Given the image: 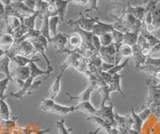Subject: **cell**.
Listing matches in <instances>:
<instances>
[{"mask_svg": "<svg viewBox=\"0 0 160 134\" xmlns=\"http://www.w3.org/2000/svg\"><path fill=\"white\" fill-rule=\"evenodd\" d=\"M11 60V63L14 64L16 67H23V66H28L31 62H36L39 60V57H33V58H30V57H26V56H23V55H20V54H13V55H9L8 56Z\"/></svg>", "mask_w": 160, "mask_h": 134, "instance_id": "9c48e42d", "label": "cell"}, {"mask_svg": "<svg viewBox=\"0 0 160 134\" xmlns=\"http://www.w3.org/2000/svg\"><path fill=\"white\" fill-rule=\"evenodd\" d=\"M63 53H67L68 55L66 58L64 59V61L62 62L61 66H60V70H61L62 72H64L66 69H68L70 67L74 68L75 70H76L78 65H79V63L81 62V60L83 59L81 54H80L79 52H76V51H70L67 48L65 49Z\"/></svg>", "mask_w": 160, "mask_h": 134, "instance_id": "5b68a950", "label": "cell"}, {"mask_svg": "<svg viewBox=\"0 0 160 134\" xmlns=\"http://www.w3.org/2000/svg\"><path fill=\"white\" fill-rule=\"evenodd\" d=\"M147 86H148V97H147L146 102L144 104V106H148L151 103L160 99V89L150 82H147Z\"/></svg>", "mask_w": 160, "mask_h": 134, "instance_id": "7402d4cb", "label": "cell"}, {"mask_svg": "<svg viewBox=\"0 0 160 134\" xmlns=\"http://www.w3.org/2000/svg\"><path fill=\"white\" fill-rule=\"evenodd\" d=\"M70 2L77 4V5H80V6H86L88 3V0H70Z\"/></svg>", "mask_w": 160, "mask_h": 134, "instance_id": "bcb514c9", "label": "cell"}, {"mask_svg": "<svg viewBox=\"0 0 160 134\" xmlns=\"http://www.w3.org/2000/svg\"><path fill=\"white\" fill-rule=\"evenodd\" d=\"M19 1H22L25 5H26L29 9H31V10H33V11L36 10L38 0H19Z\"/></svg>", "mask_w": 160, "mask_h": 134, "instance_id": "b9f144b4", "label": "cell"}, {"mask_svg": "<svg viewBox=\"0 0 160 134\" xmlns=\"http://www.w3.org/2000/svg\"><path fill=\"white\" fill-rule=\"evenodd\" d=\"M120 134H129L128 130H125V131H120Z\"/></svg>", "mask_w": 160, "mask_h": 134, "instance_id": "db71d44e", "label": "cell"}, {"mask_svg": "<svg viewBox=\"0 0 160 134\" xmlns=\"http://www.w3.org/2000/svg\"><path fill=\"white\" fill-rule=\"evenodd\" d=\"M145 28H146V30L150 33H153L154 31L158 30L160 28V4L159 3L156 5V7L154 8V10L152 12V24Z\"/></svg>", "mask_w": 160, "mask_h": 134, "instance_id": "cb8c5ba5", "label": "cell"}, {"mask_svg": "<svg viewBox=\"0 0 160 134\" xmlns=\"http://www.w3.org/2000/svg\"><path fill=\"white\" fill-rule=\"evenodd\" d=\"M67 45H68V48H67L68 50L79 52V50L81 49L83 45V40H82L81 35H80L77 31H74L72 34H70L68 37Z\"/></svg>", "mask_w": 160, "mask_h": 134, "instance_id": "30bf717a", "label": "cell"}, {"mask_svg": "<svg viewBox=\"0 0 160 134\" xmlns=\"http://www.w3.org/2000/svg\"><path fill=\"white\" fill-rule=\"evenodd\" d=\"M138 33H135L133 31H127L124 33V37H123V43L127 44L129 46H134L136 45L137 40H138Z\"/></svg>", "mask_w": 160, "mask_h": 134, "instance_id": "4dcf8cb0", "label": "cell"}, {"mask_svg": "<svg viewBox=\"0 0 160 134\" xmlns=\"http://www.w3.org/2000/svg\"><path fill=\"white\" fill-rule=\"evenodd\" d=\"M116 46V61H115V65L116 64H119V61L121 60L123 58H130L132 57V47L127 45L125 43H121V44H118V45H115Z\"/></svg>", "mask_w": 160, "mask_h": 134, "instance_id": "7c38bea8", "label": "cell"}, {"mask_svg": "<svg viewBox=\"0 0 160 134\" xmlns=\"http://www.w3.org/2000/svg\"><path fill=\"white\" fill-rule=\"evenodd\" d=\"M5 55H6V52H5L2 48H0V59H1V58H2L3 56H5Z\"/></svg>", "mask_w": 160, "mask_h": 134, "instance_id": "f5cc1de1", "label": "cell"}, {"mask_svg": "<svg viewBox=\"0 0 160 134\" xmlns=\"http://www.w3.org/2000/svg\"><path fill=\"white\" fill-rule=\"evenodd\" d=\"M140 35L143 36L145 38V40L147 41V43L150 45V47L153 48L155 45H157V44L160 42V39H158L157 37H155L152 33H150L146 30V28L143 26V22H142V28H141V31H140Z\"/></svg>", "mask_w": 160, "mask_h": 134, "instance_id": "83f0119b", "label": "cell"}, {"mask_svg": "<svg viewBox=\"0 0 160 134\" xmlns=\"http://www.w3.org/2000/svg\"><path fill=\"white\" fill-rule=\"evenodd\" d=\"M115 16V15H114ZM114 28L123 33L127 31H133L135 33H140L142 28V21L137 20L129 12L124 9L117 16H115V22L113 23Z\"/></svg>", "mask_w": 160, "mask_h": 134, "instance_id": "6da1fadb", "label": "cell"}, {"mask_svg": "<svg viewBox=\"0 0 160 134\" xmlns=\"http://www.w3.org/2000/svg\"><path fill=\"white\" fill-rule=\"evenodd\" d=\"M128 61H129V58H126L124 61H122L121 63H119V64H116V65H114L110 70H108L107 72L110 74V75H114V74H117L119 73V71H121L123 70V68H125L127 66V64H128Z\"/></svg>", "mask_w": 160, "mask_h": 134, "instance_id": "e575fe53", "label": "cell"}, {"mask_svg": "<svg viewBox=\"0 0 160 134\" xmlns=\"http://www.w3.org/2000/svg\"><path fill=\"white\" fill-rule=\"evenodd\" d=\"M94 90L95 89L92 86L88 85V87L81 93H79L78 95H71V94H69V93H66L65 95L68 96L69 99H71V100H76L78 103H80L84 101H90V98H91V95Z\"/></svg>", "mask_w": 160, "mask_h": 134, "instance_id": "d6986e66", "label": "cell"}, {"mask_svg": "<svg viewBox=\"0 0 160 134\" xmlns=\"http://www.w3.org/2000/svg\"><path fill=\"white\" fill-rule=\"evenodd\" d=\"M6 97L0 99V116L4 121L10 120L11 119V113H10V108L6 102Z\"/></svg>", "mask_w": 160, "mask_h": 134, "instance_id": "f546056e", "label": "cell"}, {"mask_svg": "<svg viewBox=\"0 0 160 134\" xmlns=\"http://www.w3.org/2000/svg\"><path fill=\"white\" fill-rule=\"evenodd\" d=\"M151 76L153 77L152 81L154 82V85H155V84H157V83H159V82H160V67H159V68L157 69V70L152 74Z\"/></svg>", "mask_w": 160, "mask_h": 134, "instance_id": "f6af8a7d", "label": "cell"}, {"mask_svg": "<svg viewBox=\"0 0 160 134\" xmlns=\"http://www.w3.org/2000/svg\"><path fill=\"white\" fill-rule=\"evenodd\" d=\"M15 44V38L12 34L8 32H0V48L5 52H8L12 49Z\"/></svg>", "mask_w": 160, "mask_h": 134, "instance_id": "4fadbf2b", "label": "cell"}, {"mask_svg": "<svg viewBox=\"0 0 160 134\" xmlns=\"http://www.w3.org/2000/svg\"><path fill=\"white\" fill-rule=\"evenodd\" d=\"M160 52V42L157 44V45H155L152 50H151V54H155V53H159Z\"/></svg>", "mask_w": 160, "mask_h": 134, "instance_id": "f907efd6", "label": "cell"}, {"mask_svg": "<svg viewBox=\"0 0 160 134\" xmlns=\"http://www.w3.org/2000/svg\"><path fill=\"white\" fill-rule=\"evenodd\" d=\"M40 110L43 113H53L60 116H66L68 114L75 112L74 106H64L56 103L50 98L43 99L40 103Z\"/></svg>", "mask_w": 160, "mask_h": 134, "instance_id": "7a4b0ae2", "label": "cell"}, {"mask_svg": "<svg viewBox=\"0 0 160 134\" xmlns=\"http://www.w3.org/2000/svg\"><path fill=\"white\" fill-rule=\"evenodd\" d=\"M10 63H11V60H10V58L7 55L3 56L0 59V73H3L5 77L10 78L12 81L11 71H10Z\"/></svg>", "mask_w": 160, "mask_h": 134, "instance_id": "4316f807", "label": "cell"}, {"mask_svg": "<svg viewBox=\"0 0 160 134\" xmlns=\"http://www.w3.org/2000/svg\"><path fill=\"white\" fill-rule=\"evenodd\" d=\"M74 107H75V111L84 113L88 116L96 115L98 111V109L95 108L90 101H84V102L77 103V105H75Z\"/></svg>", "mask_w": 160, "mask_h": 134, "instance_id": "ac0fdd59", "label": "cell"}, {"mask_svg": "<svg viewBox=\"0 0 160 134\" xmlns=\"http://www.w3.org/2000/svg\"><path fill=\"white\" fill-rule=\"evenodd\" d=\"M116 46L114 44H111L109 46H101L98 51L99 56L103 62L113 64V65H115V61H116Z\"/></svg>", "mask_w": 160, "mask_h": 134, "instance_id": "52a82bcc", "label": "cell"}, {"mask_svg": "<svg viewBox=\"0 0 160 134\" xmlns=\"http://www.w3.org/2000/svg\"><path fill=\"white\" fill-rule=\"evenodd\" d=\"M61 22L60 21V18L58 16H52L49 17V31H50V35L55 36L58 33V24Z\"/></svg>", "mask_w": 160, "mask_h": 134, "instance_id": "1f68e13d", "label": "cell"}, {"mask_svg": "<svg viewBox=\"0 0 160 134\" xmlns=\"http://www.w3.org/2000/svg\"><path fill=\"white\" fill-rule=\"evenodd\" d=\"M10 81H11V79L8 78V77L0 79V99L6 97V95H5V92H6V90H7Z\"/></svg>", "mask_w": 160, "mask_h": 134, "instance_id": "d590c367", "label": "cell"}, {"mask_svg": "<svg viewBox=\"0 0 160 134\" xmlns=\"http://www.w3.org/2000/svg\"><path fill=\"white\" fill-rule=\"evenodd\" d=\"M62 71H60L59 74L55 78V80L53 81L52 85L49 88V98L52 99V100H55V98L58 96V94L60 93V90H61V81H62V76H63Z\"/></svg>", "mask_w": 160, "mask_h": 134, "instance_id": "ffe728a7", "label": "cell"}, {"mask_svg": "<svg viewBox=\"0 0 160 134\" xmlns=\"http://www.w3.org/2000/svg\"><path fill=\"white\" fill-rule=\"evenodd\" d=\"M92 45L93 47L95 48V50L96 51H99L100 48H101V43H100V40H99V37L94 35L93 36V39H92Z\"/></svg>", "mask_w": 160, "mask_h": 134, "instance_id": "ee69618b", "label": "cell"}, {"mask_svg": "<svg viewBox=\"0 0 160 134\" xmlns=\"http://www.w3.org/2000/svg\"><path fill=\"white\" fill-rule=\"evenodd\" d=\"M25 132H26V126H20L16 124L9 134H25Z\"/></svg>", "mask_w": 160, "mask_h": 134, "instance_id": "7bdbcfd3", "label": "cell"}, {"mask_svg": "<svg viewBox=\"0 0 160 134\" xmlns=\"http://www.w3.org/2000/svg\"><path fill=\"white\" fill-rule=\"evenodd\" d=\"M130 116H131V118H132V123H133L132 129L140 132V131H141V129H142L144 121L142 120L141 118H140V116L138 115V113L135 112V109L133 107H130Z\"/></svg>", "mask_w": 160, "mask_h": 134, "instance_id": "f1b7e54d", "label": "cell"}, {"mask_svg": "<svg viewBox=\"0 0 160 134\" xmlns=\"http://www.w3.org/2000/svg\"><path fill=\"white\" fill-rule=\"evenodd\" d=\"M97 20H98V18L88 17V16H86V14H83L81 12L80 13V17L78 19H76V20H68L66 23L70 26L79 27V28H81L82 30L91 32Z\"/></svg>", "mask_w": 160, "mask_h": 134, "instance_id": "277c9868", "label": "cell"}, {"mask_svg": "<svg viewBox=\"0 0 160 134\" xmlns=\"http://www.w3.org/2000/svg\"><path fill=\"white\" fill-rule=\"evenodd\" d=\"M155 86H156L157 88H159V89H160V82H159V83H157V84H155Z\"/></svg>", "mask_w": 160, "mask_h": 134, "instance_id": "11a10c76", "label": "cell"}, {"mask_svg": "<svg viewBox=\"0 0 160 134\" xmlns=\"http://www.w3.org/2000/svg\"><path fill=\"white\" fill-rule=\"evenodd\" d=\"M112 36H113V44L114 45H118V44L123 43V37H124V33L117 30V29H114L111 32Z\"/></svg>", "mask_w": 160, "mask_h": 134, "instance_id": "74e56055", "label": "cell"}, {"mask_svg": "<svg viewBox=\"0 0 160 134\" xmlns=\"http://www.w3.org/2000/svg\"><path fill=\"white\" fill-rule=\"evenodd\" d=\"M126 11L129 12L135 19L140 21H143V19L145 17V13H146V7L145 5L142 6H132L130 3H127L126 6H125Z\"/></svg>", "mask_w": 160, "mask_h": 134, "instance_id": "e0dca14e", "label": "cell"}, {"mask_svg": "<svg viewBox=\"0 0 160 134\" xmlns=\"http://www.w3.org/2000/svg\"><path fill=\"white\" fill-rule=\"evenodd\" d=\"M5 18V6L0 2V19Z\"/></svg>", "mask_w": 160, "mask_h": 134, "instance_id": "c3c4849f", "label": "cell"}, {"mask_svg": "<svg viewBox=\"0 0 160 134\" xmlns=\"http://www.w3.org/2000/svg\"><path fill=\"white\" fill-rule=\"evenodd\" d=\"M29 67H30V76L32 78L36 79L37 77H40V76H48L50 75L51 73H53L52 70H49V69H46V70H42L41 68H39L36 63L35 62H31L29 64Z\"/></svg>", "mask_w": 160, "mask_h": 134, "instance_id": "d4e9b609", "label": "cell"}, {"mask_svg": "<svg viewBox=\"0 0 160 134\" xmlns=\"http://www.w3.org/2000/svg\"><path fill=\"white\" fill-rule=\"evenodd\" d=\"M114 108H113V104L111 102H109L108 105H103L98 109L97 114L99 117H101L104 121H106L110 126L112 127H116V122H115V118H114ZM117 128V127H116Z\"/></svg>", "mask_w": 160, "mask_h": 134, "instance_id": "8992f818", "label": "cell"}, {"mask_svg": "<svg viewBox=\"0 0 160 134\" xmlns=\"http://www.w3.org/2000/svg\"><path fill=\"white\" fill-rule=\"evenodd\" d=\"M57 128L59 130V134H70V130H68L67 127L65 126V121L64 119H61V120H59L57 123Z\"/></svg>", "mask_w": 160, "mask_h": 134, "instance_id": "f35d334b", "label": "cell"}, {"mask_svg": "<svg viewBox=\"0 0 160 134\" xmlns=\"http://www.w3.org/2000/svg\"><path fill=\"white\" fill-rule=\"evenodd\" d=\"M39 16H40L39 13L35 12L34 14H32V15L26 16V17L23 18L22 25H21V30H22L23 35L25 33H27V32L35 30V22H36V19Z\"/></svg>", "mask_w": 160, "mask_h": 134, "instance_id": "2e32d148", "label": "cell"}, {"mask_svg": "<svg viewBox=\"0 0 160 134\" xmlns=\"http://www.w3.org/2000/svg\"><path fill=\"white\" fill-rule=\"evenodd\" d=\"M0 2H1L5 7H6V6H9L10 4L12 3L11 0H0Z\"/></svg>", "mask_w": 160, "mask_h": 134, "instance_id": "816d5d0a", "label": "cell"}, {"mask_svg": "<svg viewBox=\"0 0 160 134\" xmlns=\"http://www.w3.org/2000/svg\"><path fill=\"white\" fill-rule=\"evenodd\" d=\"M121 78H122V76L120 75L119 73L114 74V75H112L111 79H110V81L107 83V85H108L110 93H112V92H118V93L121 94L123 97H126V95H125L123 90H122Z\"/></svg>", "mask_w": 160, "mask_h": 134, "instance_id": "9a60e30c", "label": "cell"}, {"mask_svg": "<svg viewBox=\"0 0 160 134\" xmlns=\"http://www.w3.org/2000/svg\"><path fill=\"white\" fill-rule=\"evenodd\" d=\"M86 120L89 121V122H91L92 124H94V125L96 126V129H95V131L92 132L91 134H97V133L100 132V131H104V132H105L108 128L112 127V126H110L106 121H104L101 117H99L98 115H91V116H88V117L86 118Z\"/></svg>", "mask_w": 160, "mask_h": 134, "instance_id": "5bb4252c", "label": "cell"}, {"mask_svg": "<svg viewBox=\"0 0 160 134\" xmlns=\"http://www.w3.org/2000/svg\"><path fill=\"white\" fill-rule=\"evenodd\" d=\"M151 112L155 115V117H156L158 120H160V108H153L151 109Z\"/></svg>", "mask_w": 160, "mask_h": 134, "instance_id": "681fc988", "label": "cell"}, {"mask_svg": "<svg viewBox=\"0 0 160 134\" xmlns=\"http://www.w3.org/2000/svg\"><path fill=\"white\" fill-rule=\"evenodd\" d=\"M152 112H151V109H150L148 106H143V109L141 110V112L140 113H138V115L140 116V118L142 119V120L145 122L147 120V118L149 117V115L151 114Z\"/></svg>", "mask_w": 160, "mask_h": 134, "instance_id": "ab89813d", "label": "cell"}, {"mask_svg": "<svg viewBox=\"0 0 160 134\" xmlns=\"http://www.w3.org/2000/svg\"><path fill=\"white\" fill-rule=\"evenodd\" d=\"M45 2H48V3H51V0H43Z\"/></svg>", "mask_w": 160, "mask_h": 134, "instance_id": "9f6ffc18", "label": "cell"}, {"mask_svg": "<svg viewBox=\"0 0 160 134\" xmlns=\"http://www.w3.org/2000/svg\"><path fill=\"white\" fill-rule=\"evenodd\" d=\"M155 1H156L157 3H159V4H160V0H155Z\"/></svg>", "mask_w": 160, "mask_h": 134, "instance_id": "6f0895ef", "label": "cell"}, {"mask_svg": "<svg viewBox=\"0 0 160 134\" xmlns=\"http://www.w3.org/2000/svg\"><path fill=\"white\" fill-rule=\"evenodd\" d=\"M99 40L101 43V46H109L113 44V36L112 33H105L103 35L99 36Z\"/></svg>", "mask_w": 160, "mask_h": 134, "instance_id": "8d00e7d4", "label": "cell"}, {"mask_svg": "<svg viewBox=\"0 0 160 134\" xmlns=\"http://www.w3.org/2000/svg\"><path fill=\"white\" fill-rule=\"evenodd\" d=\"M68 37H69L68 34L58 32L55 36L50 37L48 42H49V44H51L58 52L63 53L65 49L67 48L66 46L68 43Z\"/></svg>", "mask_w": 160, "mask_h": 134, "instance_id": "ba28073f", "label": "cell"}, {"mask_svg": "<svg viewBox=\"0 0 160 134\" xmlns=\"http://www.w3.org/2000/svg\"><path fill=\"white\" fill-rule=\"evenodd\" d=\"M104 133L105 134H120V131H119V129L116 127H110Z\"/></svg>", "mask_w": 160, "mask_h": 134, "instance_id": "7dc6e473", "label": "cell"}, {"mask_svg": "<svg viewBox=\"0 0 160 134\" xmlns=\"http://www.w3.org/2000/svg\"><path fill=\"white\" fill-rule=\"evenodd\" d=\"M40 17L42 18V25H41V29H40V32H41V34L44 37H46L49 40L50 37H51L49 31V16L42 15Z\"/></svg>", "mask_w": 160, "mask_h": 134, "instance_id": "d6a6232c", "label": "cell"}, {"mask_svg": "<svg viewBox=\"0 0 160 134\" xmlns=\"http://www.w3.org/2000/svg\"><path fill=\"white\" fill-rule=\"evenodd\" d=\"M12 80L13 79H18L21 81H26L30 76V67L23 66V67H15L13 72H11Z\"/></svg>", "mask_w": 160, "mask_h": 134, "instance_id": "603a6c76", "label": "cell"}, {"mask_svg": "<svg viewBox=\"0 0 160 134\" xmlns=\"http://www.w3.org/2000/svg\"><path fill=\"white\" fill-rule=\"evenodd\" d=\"M35 80H36V79H34L31 76H29V78L27 79V80L24 81L22 87L19 88L16 92L10 93L9 96L13 97V98H16V99H21L24 96H26L27 94H30L32 92L33 89H36L40 84L42 83L41 80H39V81H35Z\"/></svg>", "mask_w": 160, "mask_h": 134, "instance_id": "3957f363", "label": "cell"}, {"mask_svg": "<svg viewBox=\"0 0 160 134\" xmlns=\"http://www.w3.org/2000/svg\"><path fill=\"white\" fill-rule=\"evenodd\" d=\"M114 25L113 23H105L100 20H97L95 25L92 29V33L96 36H101L105 33H111L114 30Z\"/></svg>", "mask_w": 160, "mask_h": 134, "instance_id": "8fae6325", "label": "cell"}, {"mask_svg": "<svg viewBox=\"0 0 160 134\" xmlns=\"http://www.w3.org/2000/svg\"><path fill=\"white\" fill-rule=\"evenodd\" d=\"M92 11H96L98 16L101 15V12H100L99 8H98V0H88L86 9H85V13H89Z\"/></svg>", "mask_w": 160, "mask_h": 134, "instance_id": "836d02e7", "label": "cell"}, {"mask_svg": "<svg viewBox=\"0 0 160 134\" xmlns=\"http://www.w3.org/2000/svg\"><path fill=\"white\" fill-rule=\"evenodd\" d=\"M132 57L134 59V62H135V68H139L140 66H143L145 65V62H146V56H144L143 54L141 53V51L139 50V48L134 45L132 46Z\"/></svg>", "mask_w": 160, "mask_h": 134, "instance_id": "484cf974", "label": "cell"}, {"mask_svg": "<svg viewBox=\"0 0 160 134\" xmlns=\"http://www.w3.org/2000/svg\"><path fill=\"white\" fill-rule=\"evenodd\" d=\"M145 65H150V66H155V67H160V58H153V57H147Z\"/></svg>", "mask_w": 160, "mask_h": 134, "instance_id": "60d3db41", "label": "cell"}, {"mask_svg": "<svg viewBox=\"0 0 160 134\" xmlns=\"http://www.w3.org/2000/svg\"><path fill=\"white\" fill-rule=\"evenodd\" d=\"M51 3H53V5L56 8L60 21L64 22V17H65V14H66V10H67L68 4L70 3V0H51Z\"/></svg>", "mask_w": 160, "mask_h": 134, "instance_id": "44dd1931", "label": "cell"}, {"mask_svg": "<svg viewBox=\"0 0 160 134\" xmlns=\"http://www.w3.org/2000/svg\"><path fill=\"white\" fill-rule=\"evenodd\" d=\"M109 1H117V0H109Z\"/></svg>", "mask_w": 160, "mask_h": 134, "instance_id": "680465c9", "label": "cell"}]
</instances>
